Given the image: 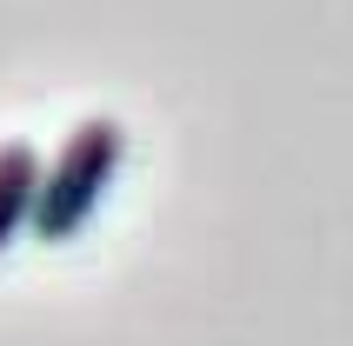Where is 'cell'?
<instances>
[{"mask_svg":"<svg viewBox=\"0 0 353 346\" xmlns=\"http://www.w3.org/2000/svg\"><path fill=\"white\" fill-rule=\"evenodd\" d=\"M40 173H47V154L34 140H0V253L14 247L20 233H34Z\"/></svg>","mask_w":353,"mask_h":346,"instance_id":"cell-2","label":"cell"},{"mask_svg":"<svg viewBox=\"0 0 353 346\" xmlns=\"http://www.w3.org/2000/svg\"><path fill=\"white\" fill-rule=\"evenodd\" d=\"M120 160H127V127L114 114H87L74 134L60 140V154H47L40 173V207H34V240L60 247L94 220L100 193L114 187Z\"/></svg>","mask_w":353,"mask_h":346,"instance_id":"cell-1","label":"cell"}]
</instances>
